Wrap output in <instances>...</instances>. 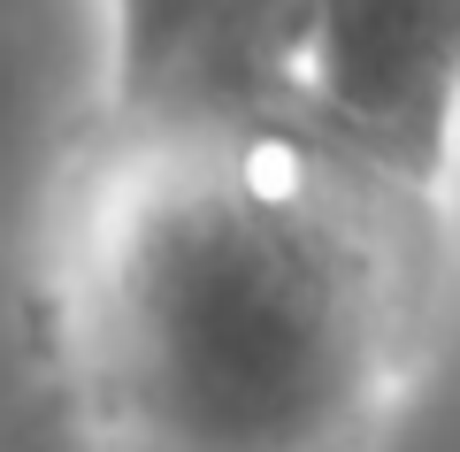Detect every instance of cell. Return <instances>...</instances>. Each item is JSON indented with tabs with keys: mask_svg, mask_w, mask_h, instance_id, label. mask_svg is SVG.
<instances>
[{
	"mask_svg": "<svg viewBox=\"0 0 460 452\" xmlns=\"http://www.w3.org/2000/svg\"><path fill=\"white\" fill-rule=\"evenodd\" d=\"M445 184L307 93L115 108L54 230V345L123 445H338L445 345Z\"/></svg>",
	"mask_w": 460,
	"mask_h": 452,
	"instance_id": "6da1fadb",
	"label": "cell"
},
{
	"mask_svg": "<svg viewBox=\"0 0 460 452\" xmlns=\"http://www.w3.org/2000/svg\"><path fill=\"white\" fill-rule=\"evenodd\" d=\"M299 93L384 162L445 184L460 138V0H314Z\"/></svg>",
	"mask_w": 460,
	"mask_h": 452,
	"instance_id": "7a4b0ae2",
	"label": "cell"
},
{
	"mask_svg": "<svg viewBox=\"0 0 460 452\" xmlns=\"http://www.w3.org/2000/svg\"><path fill=\"white\" fill-rule=\"evenodd\" d=\"M314 0H184L177 62H169L162 100H269L299 93V62H307Z\"/></svg>",
	"mask_w": 460,
	"mask_h": 452,
	"instance_id": "3957f363",
	"label": "cell"
},
{
	"mask_svg": "<svg viewBox=\"0 0 460 452\" xmlns=\"http://www.w3.org/2000/svg\"><path fill=\"white\" fill-rule=\"evenodd\" d=\"M115 16V108H146L177 62L184 0H108Z\"/></svg>",
	"mask_w": 460,
	"mask_h": 452,
	"instance_id": "277c9868",
	"label": "cell"
}]
</instances>
